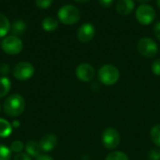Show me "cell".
Segmentation results:
<instances>
[{"label":"cell","instance_id":"obj_1","mask_svg":"<svg viewBox=\"0 0 160 160\" xmlns=\"http://www.w3.org/2000/svg\"><path fill=\"white\" fill-rule=\"evenodd\" d=\"M4 111L10 117H18L22 114L25 108V102L22 96L14 93L9 95L4 102Z\"/></svg>","mask_w":160,"mask_h":160},{"label":"cell","instance_id":"obj_2","mask_svg":"<svg viewBox=\"0 0 160 160\" xmlns=\"http://www.w3.org/2000/svg\"><path fill=\"white\" fill-rule=\"evenodd\" d=\"M98 78L104 86H113L120 78L118 68L112 64H105L98 71Z\"/></svg>","mask_w":160,"mask_h":160},{"label":"cell","instance_id":"obj_3","mask_svg":"<svg viewBox=\"0 0 160 160\" xmlns=\"http://www.w3.org/2000/svg\"><path fill=\"white\" fill-rule=\"evenodd\" d=\"M58 18L61 23L70 25L78 23L81 19L80 9L72 5H65L58 10Z\"/></svg>","mask_w":160,"mask_h":160},{"label":"cell","instance_id":"obj_4","mask_svg":"<svg viewBox=\"0 0 160 160\" xmlns=\"http://www.w3.org/2000/svg\"><path fill=\"white\" fill-rule=\"evenodd\" d=\"M101 142L106 149L114 150L119 146L121 142L120 133L114 127H108L102 133Z\"/></svg>","mask_w":160,"mask_h":160},{"label":"cell","instance_id":"obj_5","mask_svg":"<svg viewBox=\"0 0 160 160\" xmlns=\"http://www.w3.org/2000/svg\"><path fill=\"white\" fill-rule=\"evenodd\" d=\"M137 49L142 57L147 58H154L158 53V46L157 42L153 39L148 38V37L142 38L138 41Z\"/></svg>","mask_w":160,"mask_h":160},{"label":"cell","instance_id":"obj_6","mask_svg":"<svg viewBox=\"0 0 160 160\" xmlns=\"http://www.w3.org/2000/svg\"><path fill=\"white\" fill-rule=\"evenodd\" d=\"M1 47L3 51L8 55H18L22 50V40L14 35H9L2 41Z\"/></svg>","mask_w":160,"mask_h":160},{"label":"cell","instance_id":"obj_7","mask_svg":"<svg viewBox=\"0 0 160 160\" xmlns=\"http://www.w3.org/2000/svg\"><path fill=\"white\" fill-rule=\"evenodd\" d=\"M156 18V11L153 7L149 5H141L136 10L137 21L143 25H148L153 23Z\"/></svg>","mask_w":160,"mask_h":160},{"label":"cell","instance_id":"obj_8","mask_svg":"<svg viewBox=\"0 0 160 160\" xmlns=\"http://www.w3.org/2000/svg\"><path fill=\"white\" fill-rule=\"evenodd\" d=\"M35 74L34 66L26 61H21L17 63L13 69V75L16 79L24 81L30 79Z\"/></svg>","mask_w":160,"mask_h":160},{"label":"cell","instance_id":"obj_9","mask_svg":"<svg viewBox=\"0 0 160 160\" xmlns=\"http://www.w3.org/2000/svg\"><path fill=\"white\" fill-rule=\"evenodd\" d=\"M76 77L82 82H90L94 79L96 72L95 68L88 63H82L75 70Z\"/></svg>","mask_w":160,"mask_h":160},{"label":"cell","instance_id":"obj_10","mask_svg":"<svg viewBox=\"0 0 160 160\" xmlns=\"http://www.w3.org/2000/svg\"><path fill=\"white\" fill-rule=\"evenodd\" d=\"M95 35H96V28L94 25H92L91 23L82 24L77 31V38L82 43H87L91 41L94 39Z\"/></svg>","mask_w":160,"mask_h":160},{"label":"cell","instance_id":"obj_11","mask_svg":"<svg viewBox=\"0 0 160 160\" xmlns=\"http://www.w3.org/2000/svg\"><path fill=\"white\" fill-rule=\"evenodd\" d=\"M57 137L54 134H47L43 136L39 141V146L43 152H51L57 145Z\"/></svg>","mask_w":160,"mask_h":160},{"label":"cell","instance_id":"obj_12","mask_svg":"<svg viewBox=\"0 0 160 160\" xmlns=\"http://www.w3.org/2000/svg\"><path fill=\"white\" fill-rule=\"evenodd\" d=\"M135 8V3L133 0H118L116 4V10L121 15L130 14Z\"/></svg>","mask_w":160,"mask_h":160},{"label":"cell","instance_id":"obj_13","mask_svg":"<svg viewBox=\"0 0 160 160\" xmlns=\"http://www.w3.org/2000/svg\"><path fill=\"white\" fill-rule=\"evenodd\" d=\"M25 152L31 157H38L41 153V149L39 143L35 141H29L24 146Z\"/></svg>","mask_w":160,"mask_h":160},{"label":"cell","instance_id":"obj_14","mask_svg":"<svg viewBox=\"0 0 160 160\" xmlns=\"http://www.w3.org/2000/svg\"><path fill=\"white\" fill-rule=\"evenodd\" d=\"M26 29V25L22 20H16L13 22V24L10 25V32L14 36L22 35Z\"/></svg>","mask_w":160,"mask_h":160},{"label":"cell","instance_id":"obj_15","mask_svg":"<svg viewBox=\"0 0 160 160\" xmlns=\"http://www.w3.org/2000/svg\"><path fill=\"white\" fill-rule=\"evenodd\" d=\"M41 25L45 31L51 32V31L55 30L58 27V21L53 17H46L43 19Z\"/></svg>","mask_w":160,"mask_h":160},{"label":"cell","instance_id":"obj_16","mask_svg":"<svg viewBox=\"0 0 160 160\" xmlns=\"http://www.w3.org/2000/svg\"><path fill=\"white\" fill-rule=\"evenodd\" d=\"M12 125L5 119L0 118V138H8L12 133Z\"/></svg>","mask_w":160,"mask_h":160},{"label":"cell","instance_id":"obj_17","mask_svg":"<svg viewBox=\"0 0 160 160\" xmlns=\"http://www.w3.org/2000/svg\"><path fill=\"white\" fill-rule=\"evenodd\" d=\"M11 82L7 76L0 77V98L5 97L10 91Z\"/></svg>","mask_w":160,"mask_h":160},{"label":"cell","instance_id":"obj_18","mask_svg":"<svg viewBox=\"0 0 160 160\" xmlns=\"http://www.w3.org/2000/svg\"><path fill=\"white\" fill-rule=\"evenodd\" d=\"M10 23L8 19L0 13V37H5L8 31H10Z\"/></svg>","mask_w":160,"mask_h":160},{"label":"cell","instance_id":"obj_19","mask_svg":"<svg viewBox=\"0 0 160 160\" xmlns=\"http://www.w3.org/2000/svg\"><path fill=\"white\" fill-rule=\"evenodd\" d=\"M150 138L153 143L160 148V124L154 125L150 131Z\"/></svg>","mask_w":160,"mask_h":160},{"label":"cell","instance_id":"obj_20","mask_svg":"<svg viewBox=\"0 0 160 160\" xmlns=\"http://www.w3.org/2000/svg\"><path fill=\"white\" fill-rule=\"evenodd\" d=\"M105 160H129L127 154L121 151H114L108 154Z\"/></svg>","mask_w":160,"mask_h":160},{"label":"cell","instance_id":"obj_21","mask_svg":"<svg viewBox=\"0 0 160 160\" xmlns=\"http://www.w3.org/2000/svg\"><path fill=\"white\" fill-rule=\"evenodd\" d=\"M12 157V152L10 148L4 144H0V160H10Z\"/></svg>","mask_w":160,"mask_h":160},{"label":"cell","instance_id":"obj_22","mask_svg":"<svg viewBox=\"0 0 160 160\" xmlns=\"http://www.w3.org/2000/svg\"><path fill=\"white\" fill-rule=\"evenodd\" d=\"M23 143L20 141H15L11 143L10 145V150L12 153H16V154H19V153H22V149H23Z\"/></svg>","mask_w":160,"mask_h":160},{"label":"cell","instance_id":"obj_23","mask_svg":"<svg viewBox=\"0 0 160 160\" xmlns=\"http://www.w3.org/2000/svg\"><path fill=\"white\" fill-rule=\"evenodd\" d=\"M53 0H36V5L39 8H48L52 6Z\"/></svg>","mask_w":160,"mask_h":160},{"label":"cell","instance_id":"obj_24","mask_svg":"<svg viewBox=\"0 0 160 160\" xmlns=\"http://www.w3.org/2000/svg\"><path fill=\"white\" fill-rule=\"evenodd\" d=\"M149 160H160V148H155L152 149L148 154Z\"/></svg>","mask_w":160,"mask_h":160},{"label":"cell","instance_id":"obj_25","mask_svg":"<svg viewBox=\"0 0 160 160\" xmlns=\"http://www.w3.org/2000/svg\"><path fill=\"white\" fill-rule=\"evenodd\" d=\"M151 69H152V72L154 73V74L160 76V58L158 59H156L152 65H151Z\"/></svg>","mask_w":160,"mask_h":160},{"label":"cell","instance_id":"obj_26","mask_svg":"<svg viewBox=\"0 0 160 160\" xmlns=\"http://www.w3.org/2000/svg\"><path fill=\"white\" fill-rule=\"evenodd\" d=\"M9 73V66L6 63H3L0 65V74L3 76H6Z\"/></svg>","mask_w":160,"mask_h":160},{"label":"cell","instance_id":"obj_27","mask_svg":"<svg viewBox=\"0 0 160 160\" xmlns=\"http://www.w3.org/2000/svg\"><path fill=\"white\" fill-rule=\"evenodd\" d=\"M14 160H32L31 157L26 153H19L14 157Z\"/></svg>","mask_w":160,"mask_h":160},{"label":"cell","instance_id":"obj_28","mask_svg":"<svg viewBox=\"0 0 160 160\" xmlns=\"http://www.w3.org/2000/svg\"><path fill=\"white\" fill-rule=\"evenodd\" d=\"M98 2L104 8H110L113 4L114 0H98Z\"/></svg>","mask_w":160,"mask_h":160},{"label":"cell","instance_id":"obj_29","mask_svg":"<svg viewBox=\"0 0 160 160\" xmlns=\"http://www.w3.org/2000/svg\"><path fill=\"white\" fill-rule=\"evenodd\" d=\"M154 32L157 36V38L160 41V22H158L154 26Z\"/></svg>","mask_w":160,"mask_h":160},{"label":"cell","instance_id":"obj_30","mask_svg":"<svg viewBox=\"0 0 160 160\" xmlns=\"http://www.w3.org/2000/svg\"><path fill=\"white\" fill-rule=\"evenodd\" d=\"M36 160H53V158L51 157L50 156H47V155H40L38 157H37Z\"/></svg>","mask_w":160,"mask_h":160},{"label":"cell","instance_id":"obj_31","mask_svg":"<svg viewBox=\"0 0 160 160\" xmlns=\"http://www.w3.org/2000/svg\"><path fill=\"white\" fill-rule=\"evenodd\" d=\"M11 125H12V127H14V128H17V127H19V126H20L19 121H14V123H13Z\"/></svg>","mask_w":160,"mask_h":160},{"label":"cell","instance_id":"obj_32","mask_svg":"<svg viewBox=\"0 0 160 160\" xmlns=\"http://www.w3.org/2000/svg\"><path fill=\"white\" fill-rule=\"evenodd\" d=\"M75 1L78 3H85V2H88L89 0H75Z\"/></svg>","mask_w":160,"mask_h":160},{"label":"cell","instance_id":"obj_33","mask_svg":"<svg viewBox=\"0 0 160 160\" xmlns=\"http://www.w3.org/2000/svg\"><path fill=\"white\" fill-rule=\"evenodd\" d=\"M139 2H141V3H147V2H149V1H151V0H138Z\"/></svg>","mask_w":160,"mask_h":160},{"label":"cell","instance_id":"obj_34","mask_svg":"<svg viewBox=\"0 0 160 160\" xmlns=\"http://www.w3.org/2000/svg\"><path fill=\"white\" fill-rule=\"evenodd\" d=\"M157 4H158V7L160 8V0H157Z\"/></svg>","mask_w":160,"mask_h":160},{"label":"cell","instance_id":"obj_35","mask_svg":"<svg viewBox=\"0 0 160 160\" xmlns=\"http://www.w3.org/2000/svg\"><path fill=\"white\" fill-rule=\"evenodd\" d=\"M0 111H1V105H0Z\"/></svg>","mask_w":160,"mask_h":160}]
</instances>
